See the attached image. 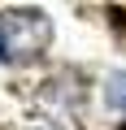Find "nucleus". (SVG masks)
<instances>
[{
	"instance_id": "obj_1",
	"label": "nucleus",
	"mask_w": 126,
	"mask_h": 130,
	"mask_svg": "<svg viewBox=\"0 0 126 130\" xmlns=\"http://www.w3.org/2000/svg\"><path fill=\"white\" fill-rule=\"evenodd\" d=\"M52 18L44 9H0V65H26V61H39L48 48H52Z\"/></svg>"
},
{
	"instance_id": "obj_2",
	"label": "nucleus",
	"mask_w": 126,
	"mask_h": 130,
	"mask_svg": "<svg viewBox=\"0 0 126 130\" xmlns=\"http://www.w3.org/2000/svg\"><path fill=\"white\" fill-rule=\"evenodd\" d=\"M104 104L113 113H126V70H113L104 78Z\"/></svg>"
}]
</instances>
